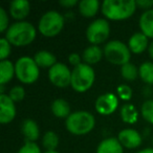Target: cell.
Wrapping results in <instances>:
<instances>
[{"mask_svg": "<svg viewBox=\"0 0 153 153\" xmlns=\"http://www.w3.org/2000/svg\"><path fill=\"white\" fill-rule=\"evenodd\" d=\"M12 51V44L4 38L0 39V59L1 61L3 60H7V57L11 55Z\"/></svg>", "mask_w": 153, "mask_h": 153, "instance_id": "obj_30", "label": "cell"}, {"mask_svg": "<svg viewBox=\"0 0 153 153\" xmlns=\"http://www.w3.org/2000/svg\"><path fill=\"white\" fill-rule=\"evenodd\" d=\"M120 114H121L122 121L126 124H132L136 123L138 119V112L136 107L133 104H130V103H126L122 106L121 111H120Z\"/></svg>", "mask_w": 153, "mask_h": 153, "instance_id": "obj_23", "label": "cell"}, {"mask_svg": "<svg viewBox=\"0 0 153 153\" xmlns=\"http://www.w3.org/2000/svg\"><path fill=\"white\" fill-rule=\"evenodd\" d=\"M140 32L148 38L153 39V9L145 11L138 20Z\"/></svg>", "mask_w": 153, "mask_h": 153, "instance_id": "obj_19", "label": "cell"}, {"mask_svg": "<svg viewBox=\"0 0 153 153\" xmlns=\"http://www.w3.org/2000/svg\"><path fill=\"white\" fill-rule=\"evenodd\" d=\"M16 76L21 83L33 84L38 80L40 68L36 64L34 58L23 56L20 57L15 63Z\"/></svg>", "mask_w": 153, "mask_h": 153, "instance_id": "obj_7", "label": "cell"}, {"mask_svg": "<svg viewBox=\"0 0 153 153\" xmlns=\"http://www.w3.org/2000/svg\"><path fill=\"white\" fill-rule=\"evenodd\" d=\"M9 27V14L3 7H0V32L5 33Z\"/></svg>", "mask_w": 153, "mask_h": 153, "instance_id": "obj_32", "label": "cell"}, {"mask_svg": "<svg viewBox=\"0 0 153 153\" xmlns=\"http://www.w3.org/2000/svg\"><path fill=\"white\" fill-rule=\"evenodd\" d=\"M100 10V2L98 0H81L79 2V12L83 17L92 18Z\"/></svg>", "mask_w": 153, "mask_h": 153, "instance_id": "obj_21", "label": "cell"}, {"mask_svg": "<svg viewBox=\"0 0 153 153\" xmlns=\"http://www.w3.org/2000/svg\"><path fill=\"white\" fill-rule=\"evenodd\" d=\"M136 7L134 0H105L101 5V11L107 20L122 21L132 17Z\"/></svg>", "mask_w": 153, "mask_h": 153, "instance_id": "obj_1", "label": "cell"}, {"mask_svg": "<svg viewBox=\"0 0 153 153\" xmlns=\"http://www.w3.org/2000/svg\"><path fill=\"white\" fill-rule=\"evenodd\" d=\"M48 79L56 87L65 88L71 82V70L64 63H56L48 69Z\"/></svg>", "mask_w": 153, "mask_h": 153, "instance_id": "obj_9", "label": "cell"}, {"mask_svg": "<svg viewBox=\"0 0 153 153\" xmlns=\"http://www.w3.org/2000/svg\"><path fill=\"white\" fill-rule=\"evenodd\" d=\"M117 96L122 101H130L133 96L132 88L127 84H121L117 88Z\"/></svg>", "mask_w": 153, "mask_h": 153, "instance_id": "obj_28", "label": "cell"}, {"mask_svg": "<svg viewBox=\"0 0 153 153\" xmlns=\"http://www.w3.org/2000/svg\"><path fill=\"white\" fill-rule=\"evenodd\" d=\"M42 145L46 151H55L59 146V136L55 131H46L42 137Z\"/></svg>", "mask_w": 153, "mask_h": 153, "instance_id": "obj_25", "label": "cell"}, {"mask_svg": "<svg viewBox=\"0 0 153 153\" xmlns=\"http://www.w3.org/2000/svg\"><path fill=\"white\" fill-rule=\"evenodd\" d=\"M16 76L15 64L10 60L0 61V85L4 86Z\"/></svg>", "mask_w": 153, "mask_h": 153, "instance_id": "obj_20", "label": "cell"}, {"mask_svg": "<svg viewBox=\"0 0 153 153\" xmlns=\"http://www.w3.org/2000/svg\"><path fill=\"white\" fill-rule=\"evenodd\" d=\"M94 126L96 119L88 111H76L65 120L66 129L74 135H85L92 131Z\"/></svg>", "mask_w": 153, "mask_h": 153, "instance_id": "obj_3", "label": "cell"}, {"mask_svg": "<svg viewBox=\"0 0 153 153\" xmlns=\"http://www.w3.org/2000/svg\"><path fill=\"white\" fill-rule=\"evenodd\" d=\"M148 53H149V56L151 57V59H153V41L150 43V45H149Z\"/></svg>", "mask_w": 153, "mask_h": 153, "instance_id": "obj_36", "label": "cell"}, {"mask_svg": "<svg viewBox=\"0 0 153 153\" xmlns=\"http://www.w3.org/2000/svg\"><path fill=\"white\" fill-rule=\"evenodd\" d=\"M44 153H59L57 150H55V151H45Z\"/></svg>", "mask_w": 153, "mask_h": 153, "instance_id": "obj_38", "label": "cell"}, {"mask_svg": "<svg viewBox=\"0 0 153 153\" xmlns=\"http://www.w3.org/2000/svg\"><path fill=\"white\" fill-rule=\"evenodd\" d=\"M10 15L16 20L24 21L30 11V4L27 0H14L10 3Z\"/></svg>", "mask_w": 153, "mask_h": 153, "instance_id": "obj_14", "label": "cell"}, {"mask_svg": "<svg viewBox=\"0 0 153 153\" xmlns=\"http://www.w3.org/2000/svg\"><path fill=\"white\" fill-rule=\"evenodd\" d=\"M96 80V72L90 65L82 63L71 70L70 86L76 92H85L92 87Z\"/></svg>", "mask_w": 153, "mask_h": 153, "instance_id": "obj_4", "label": "cell"}, {"mask_svg": "<svg viewBox=\"0 0 153 153\" xmlns=\"http://www.w3.org/2000/svg\"><path fill=\"white\" fill-rule=\"evenodd\" d=\"M97 153H124V147L117 137H107L99 144Z\"/></svg>", "mask_w": 153, "mask_h": 153, "instance_id": "obj_17", "label": "cell"}, {"mask_svg": "<svg viewBox=\"0 0 153 153\" xmlns=\"http://www.w3.org/2000/svg\"><path fill=\"white\" fill-rule=\"evenodd\" d=\"M34 60L39 68H51L57 62V58L48 51H39L35 53Z\"/></svg>", "mask_w": 153, "mask_h": 153, "instance_id": "obj_18", "label": "cell"}, {"mask_svg": "<svg viewBox=\"0 0 153 153\" xmlns=\"http://www.w3.org/2000/svg\"><path fill=\"white\" fill-rule=\"evenodd\" d=\"M9 97L14 101L15 103H19L25 98V89L24 87L20 85L14 86L9 92Z\"/></svg>", "mask_w": 153, "mask_h": 153, "instance_id": "obj_29", "label": "cell"}, {"mask_svg": "<svg viewBox=\"0 0 153 153\" xmlns=\"http://www.w3.org/2000/svg\"><path fill=\"white\" fill-rule=\"evenodd\" d=\"M94 107L98 113L102 115L112 114L119 107V98L117 94L111 92L103 94L97 98Z\"/></svg>", "mask_w": 153, "mask_h": 153, "instance_id": "obj_10", "label": "cell"}, {"mask_svg": "<svg viewBox=\"0 0 153 153\" xmlns=\"http://www.w3.org/2000/svg\"><path fill=\"white\" fill-rule=\"evenodd\" d=\"M152 145H153V138H152Z\"/></svg>", "mask_w": 153, "mask_h": 153, "instance_id": "obj_39", "label": "cell"}, {"mask_svg": "<svg viewBox=\"0 0 153 153\" xmlns=\"http://www.w3.org/2000/svg\"><path fill=\"white\" fill-rule=\"evenodd\" d=\"M68 62H69L74 67H76V66L83 63V62H82V56H80L79 53H70V55L68 56Z\"/></svg>", "mask_w": 153, "mask_h": 153, "instance_id": "obj_33", "label": "cell"}, {"mask_svg": "<svg viewBox=\"0 0 153 153\" xmlns=\"http://www.w3.org/2000/svg\"><path fill=\"white\" fill-rule=\"evenodd\" d=\"M136 153H153V148H145Z\"/></svg>", "mask_w": 153, "mask_h": 153, "instance_id": "obj_37", "label": "cell"}, {"mask_svg": "<svg viewBox=\"0 0 153 153\" xmlns=\"http://www.w3.org/2000/svg\"><path fill=\"white\" fill-rule=\"evenodd\" d=\"M110 35V24L105 18H99L91 22L86 30V38L91 45L106 42Z\"/></svg>", "mask_w": 153, "mask_h": 153, "instance_id": "obj_8", "label": "cell"}, {"mask_svg": "<svg viewBox=\"0 0 153 153\" xmlns=\"http://www.w3.org/2000/svg\"><path fill=\"white\" fill-rule=\"evenodd\" d=\"M18 153H41V149L36 143L25 142L23 146L19 149Z\"/></svg>", "mask_w": 153, "mask_h": 153, "instance_id": "obj_31", "label": "cell"}, {"mask_svg": "<svg viewBox=\"0 0 153 153\" xmlns=\"http://www.w3.org/2000/svg\"><path fill=\"white\" fill-rule=\"evenodd\" d=\"M117 140L122 144L124 148L127 149H135L142 144V135L138 131L132 128H126L119 132Z\"/></svg>", "mask_w": 153, "mask_h": 153, "instance_id": "obj_12", "label": "cell"}, {"mask_svg": "<svg viewBox=\"0 0 153 153\" xmlns=\"http://www.w3.org/2000/svg\"><path fill=\"white\" fill-rule=\"evenodd\" d=\"M136 5L140 9H144L145 11H148L153 7V1L150 0H136Z\"/></svg>", "mask_w": 153, "mask_h": 153, "instance_id": "obj_34", "label": "cell"}, {"mask_svg": "<svg viewBox=\"0 0 153 153\" xmlns=\"http://www.w3.org/2000/svg\"><path fill=\"white\" fill-rule=\"evenodd\" d=\"M37 36V30L30 22L17 21L10 25L5 32L4 38L14 46H26L34 42Z\"/></svg>", "mask_w": 153, "mask_h": 153, "instance_id": "obj_2", "label": "cell"}, {"mask_svg": "<svg viewBox=\"0 0 153 153\" xmlns=\"http://www.w3.org/2000/svg\"><path fill=\"white\" fill-rule=\"evenodd\" d=\"M21 132L25 142L35 143L40 136V129H39L38 124L32 119L24 120L21 126Z\"/></svg>", "mask_w": 153, "mask_h": 153, "instance_id": "obj_15", "label": "cell"}, {"mask_svg": "<svg viewBox=\"0 0 153 153\" xmlns=\"http://www.w3.org/2000/svg\"><path fill=\"white\" fill-rule=\"evenodd\" d=\"M140 113L145 121L153 125V100H147L140 107Z\"/></svg>", "mask_w": 153, "mask_h": 153, "instance_id": "obj_27", "label": "cell"}, {"mask_svg": "<svg viewBox=\"0 0 153 153\" xmlns=\"http://www.w3.org/2000/svg\"><path fill=\"white\" fill-rule=\"evenodd\" d=\"M103 56H104V51L99 45H90L83 51L82 60H83V63L91 66L94 64L99 63L102 60Z\"/></svg>", "mask_w": 153, "mask_h": 153, "instance_id": "obj_16", "label": "cell"}, {"mask_svg": "<svg viewBox=\"0 0 153 153\" xmlns=\"http://www.w3.org/2000/svg\"><path fill=\"white\" fill-rule=\"evenodd\" d=\"M65 19L57 11H48L41 16L38 23V30L44 37L51 38L61 33L64 27Z\"/></svg>", "mask_w": 153, "mask_h": 153, "instance_id": "obj_6", "label": "cell"}, {"mask_svg": "<svg viewBox=\"0 0 153 153\" xmlns=\"http://www.w3.org/2000/svg\"><path fill=\"white\" fill-rule=\"evenodd\" d=\"M51 112L53 115L59 119H67L71 113H70V106L67 101L64 99H56L51 103Z\"/></svg>", "mask_w": 153, "mask_h": 153, "instance_id": "obj_22", "label": "cell"}, {"mask_svg": "<svg viewBox=\"0 0 153 153\" xmlns=\"http://www.w3.org/2000/svg\"><path fill=\"white\" fill-rule=\"evenodd\" d=\"M138 76L144 83L153 85V62H144L138 67Z\"/></svg>", "mask_w": 153, "mask_h": 153, "instance_id": "obj_24", "label": "cell"}, {"mask_svg": "<svg viewBox=\"0 0 153 153\" xmlns=\"http://www.w3.org/2000/svg\"><path fill=\"white\" fill-rule=\"evenodd\" d=\"M149 38L142 32H136L128 40V47L130 51L135 55L143 53L149 48Z\"/></svg>", "mask_w": 153, "mask_h": 153, "instance_id": "obj_13", "label": "cell"}, {"mask_svg": "<svg viewBox=\"0 0 153 153\" xmlns=\"http://www.w3.org/2000/svg\"><path fill=\"white\" fill-rule=\"evenodd\" d=\"M16 103L9 97V94H0V122L1 124H9L15 119Z\"/></svg>", "mask_w": 153, "mask_h": 153, "instance_id": "obj_11", "label": "cell"}, {"mask_svg": "<svg viewBox=\"0 0 153 153\" xmlns=\"http://www.w3.org/2000/svg\"><path fill=\"white\" fill-rule=\"evenodd\" d=\"M121 74L122 78L126 81H134L138 78V68L133 63H127L121 66Z\"/></svg>", "mask_w": 153, "mask_h": 153, "instance_id": "obj_26", "label": "cell"}, {"mask_svg": "<svg viewBox=\"0 0 153 153\" xmlns=\"http://www.w3.org/2000/svg\"><path fill=\"white\" fill-rule=\"evenodd\" d=\"M103 51L105 59L114 65L123 66L129 63L131 59V51L128 45L120 40H111L107 42Z\"/></svg>", "mask_w": 153, "mask_h": 153, "instance_id": "obj_5", "label": "cell"}, {"mask_svg": "<svg viewBox=\"0 0 153 153\" xmlns=\"http://www.w3.org/2000/svg\"><path fill=\"white\" fill-rule=\"evenodd\" d=\"M59 4L64 7L69 9V7H72L76 4H78V1H76V0H60Z\"/></svg>", "mask_w": 153, "mask_h": 153, "instance_id": "obj_35", "label": "cell"}]
</instances>
